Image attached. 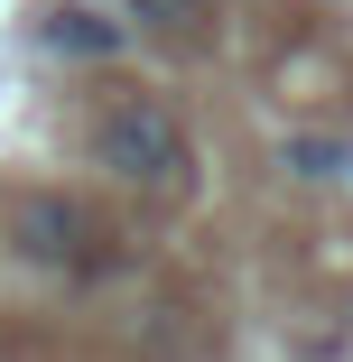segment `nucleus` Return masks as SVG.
<instances>
[{
    "label": "nucleus",
    "mask_w": 353,
    "mask_h": 362,
    "mask_svg": "<svg viewBox=\"0 0 353 362\" xmlns=\"http://www.w3.org/2000/svg\"><path fill=\"white\" fill-rule=\"evenodd\" d=\"M279 158H289L298 177H344V168H353V149H344V139H289Z\"/></svg>",
    "instance_id": "obj_5"
},
{
    "label": "nucleus",
    "mask_w": 353,
    "mask_h": 362,
    "mask_svg": "<svg viewBox=\"0 0 353 362\" xmlns=\"http://www.w3.org/2000/svg\"><path fill=\"white\" fill-rule=\"evenodd\" d=\"M130 28H149V37H195L204 19H214V0H121Z\"/></svg>",
    "instance_id": "obj_4"
},
{
    "label": "nucleus",
    "mask_w": 353,
    "mask_h": 362,
    "mask_svg": "<svg viewBox=\"0 0 353 362\" xmlns=\"http://www.w3.org/2000/svg\"><path fill=\"white\" fill-rule=\"evenodd\" d=\"M37 37L56 56H121L130 47V19H103V10H84V0H56V10L37 19Z\"/></svg>",
    "instance_id": "obj_2"
},
{
    "label": "nucleus",
    "mask_w": 353,
    "mask_h": 362,
    "mask_svg": "<svg viewBox=\"0 0 353 362\" xmlns=\"http://www.w3.org/2000/svg\"><path fill=\"white\" fill-rule=\"evenodd\" d=\"M93 158L121 177V186H149V195H186L195 186V139L168 103L149 93H121L103 121H93Z\"/></svg>",
    "instance_id": "obj_1"
},
{
    "label": "nucleus",
    "mask_w": 353,
    "mask_h": 362,
    "mask_svg": "<svg viewBox=\"0 0 353 362\" xmlns=\"http://www.w3.org/2000/svg\"><path fill=\"white\" fill-rule=\"evenodd\" d=\"M10 233H19V251H28V260H75V242H84V214L65 204V195H28Z\"/></svg>",
    "instance_id": "obj_3"
}]
</instances>
